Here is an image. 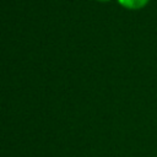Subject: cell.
<instances>
[{
  "label": "cell",
  "instance_id": "obj_1",
  "mask_svg": "<svg viewBox=\"0 0 157 157\" xmlns=\"http://www.w3.org/2000/svg\"><path fill=\"white\" fill-rule=\"evenodd\" d=\"M118 1L128 9H140L148 2V0H118Z\"/></svg>",
  "mask_w": 157,
  "mask_h": 157
},
{
  "label": "cell",
  "instance_id": "obj_2",
  "mask_svg": "<svg viewBox=\"0 0 157 157\" xmlns=\"http://www.w3.org/2000/svg\"><path fill=\"white\" fill-rule=\"evenodd\" d=\"M99 1H108V0H99Z\"/></svg>",
  "mask_w": 157,
  "mask_h": 157
}]
</instances>
